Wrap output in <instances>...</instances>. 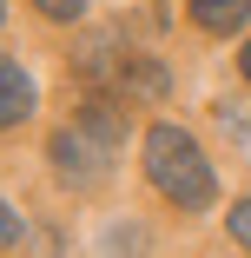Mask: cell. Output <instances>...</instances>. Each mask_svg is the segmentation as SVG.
<instances>
[{"mask_svg": "<svg viewBox=\"0 0 251 258\" xmlns=\"http://www.w3.org/2000/svg\"><path fill=\"white\" fill-rule=\"evenodd\" d=\"M145 179H152L179 212H205L218 199V179H212V159L198 152V139L185 126H145Z\"/></svg>", "mask_w": 251, "mask_h": 258, "instance_id": "obj_1", "label": "cell"}, {"mask_svg": "<svg viewBox=\"0 0 251 258\" xmlns=\"http://www.w3.org/2000/svg\"><path fill=\"white\" fill-rule=\"evenodd\" d=\"M53 166H60V179H73V185H99L106 179V159H113V139H99L86 119H73V126H60L53 133Z\"/></svg>", "mask_w": 251, "mask_h": 258, "instance_id": "obj_2", "label": "cell"}, {"mask_svg": "<svg viewBox=\"0 0 251 258\" xmlns=\"http://www.w3.org/2000/svg\"><path fill=\"white\" fill-rule=\"evenodd\" d=\"M27 113H33V73H27L14 53H0V133L20 126Z\"/></svg>", "mask_w": 251, "mask_h": 258, "instance_id": "obj_3", "label": "cell"}, {"mask_svg": "<svg viewBox=\"0 0 251 258\" xmlns=\"http://www.w3.org/2000/svg\"><path fill=\"white\" fill-rule=\"evenodd\" d=\"M185 14L205 27V33H238L251 20V0H185Z\"/></svg>", "mask_w": 251, "mask_h": 258, "instance_id": "obj_4", "label": "cell"}, {"mask_svg": "<svg viewBox=\"0 0 251 258\" xmlns=\"http://www.w3.org/2000/svg\"><path fill=\"white\" fill-rule=\"evenodd\" d=\"M119 80H126V93H145V99H165V67H159V60H139V53H132V60L119 67Z\"/></svg>", "mask_w": 251, "mask_h": 258, "instance_id": "obj_5", "label": "cell"}, {"mask_svg": "<svg viewBox=\"0 0 251 258\" xmlns=\"http://www.w3.org/2000/svg\"><path fill=\"white\" fill-rule=\"evenodd\" d=\"M79 119H86L99 139H113V146H119V133H126V119H119V106H113V99H86V113H79Z\"/></svg>", "mask_w": 251, "mask_h": 258, "instance_id": "obj_6", "label": "cell"}, {"mask_svg": "<svg viewBox=\"0 0 251 258\" xmlns=\"http://www.w3.org/2000/svg\"><path fill=\"white\" fill-rule=\"evenodd\" d=\"M20 238H27V219L14 212V205H7V199H0V251H14Z\"/></svg>", "mask_w": 251, "mask_h": 258, "instance_id": "obj_7", "label": "cell"}, {"mask_svg": "<svg viewBox=\"0 0 251 258\" xmlns=\"http://www.w3.org/2000/svg\"><path fill=\"white\" fill-rule=\"evenodd\" d=\"M225 225H231V238H238V245H251V199H238V205H231Z\"/></svg>", "mask_w": 251, "mask_h": 258, "instance_id": "obj_8", "label": "cell"}, {"mask_svg": "<svg viewBox=\"0 0 251 258\" xmlns=\"http://www.w3.org/2000/svg\"><path fill=\"white\" fill-rule=\"evenodd\" d=\"M33 7H40L46 20H79V14H86V0H33Z\"/></svg>", "mask_w": 251, "mask_h": 258, "instance_id": "obj_9", "label": "cell"}, {"mask_svg": "<svg viewBox=\"0 0 251 258\" xmlns=\"http://www.w3.org/2000/svg\"><path fill=\"white\" fill-rule=\"evenodd\" d=\"M238 73H244V80H251V40H244V53H238Z\"/></svg>", "mask_w": 251, "mask_h": 258, "instance_id": "obj_10", "label": "cell"}, {"mask_svg": "<svg viewBox=\"0 0 251 258\" xmlns=\"http://www.w3.org/2000/svg\"><path fill=\"white\" fill-rule=\"evenodd\" d=\"M0 14H7V7H0Z\"/></svg>", "mask_w": 251, "mask_h": 258, "instance_id": "obj_11", "label": "cell"}]
</instances>
